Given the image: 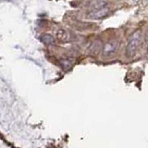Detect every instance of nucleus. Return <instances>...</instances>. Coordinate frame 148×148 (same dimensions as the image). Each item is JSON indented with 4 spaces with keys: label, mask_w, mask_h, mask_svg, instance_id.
I'll use <instances>...</instances> for the list:
<instances>
[{
    "label": "nucleus",
    "mask_w": 148,
    "mask_h": 148,
    "mask_svg": "<svg viewBox=\"0 0 148 148\" xmlns=\"http://www.w3.org/2000/svg\"><path fill=\"white\" fill-rule=\"evenodd\" d=\"M142 39V33L141 31H136L135 33H133L132 36L130 38L127 47H126V54L129 57H132L135 54L136 50L138 49L139 46L141 44Z\"/></svg>",
    "instance_id": "obj_1"
},
{
    "label": "nucleus",
    "mask_w": 148,
    "mask_h": 148,
    "mask_svg": "<svg viewBox=\"0 0 148 148\" xmlns=\"http://www.w3.org/2000/svg\"><path fill=\"white\" fill-rule=\"evenodd\" d=\"M119 47V42L118 40H110L104 46L103 49V55L106 57L112 56L113 54L117 52Z\"/></svg>",
    "instance_id": "obj_2"
},
{
    "label": "nucleus",
    "mask_w": 148,
    "mask_h": 148,
    "mask_svg": "<svg viewBox=\"0 0 148 148\" xmlns=\"http://www.w3.org/2000/svg\"><path fill=\"white\" fill-rule=\"evenodd\" d=\"M110 13V10L108 8H102L99 10H94V11H90L87 13V18L90 20H101V19H105L106 18Z\"/></svg>",
    "instance_id": "obj_3"
},
{
    "label": "nucleus",
    "mask_w": 148,
    "mask_h": 148,
    "mask_svg": "<svg viewBox=\"0 0 148 148\" xmlns=\"http://www.w3.org/2000/svg\"><path fill=\"white\" fill-rule=\"evenodd\" d=\"M106 5H108V2L105 1V0H92L89 4V7L91 8V11H94L105 8Z\"/></svg>",
    "instance_id": "obj_4"
},
{
    "label": "nucleus",
    "mask_w": 148,
    "mask_h": 148,
    "mask_svg": "<svg viewBox=\"0 0 148 148\" xmlns=\"http://www.w3.org/2000/svg\"><path fill=\"white\" fill-rule=\"evenodd\" d=\"M57 38L61 42H68L69 40V35L66 30L59 29L57 31Z\"/></svg>",
    "instance_id": "obj_5"
},
{
    "label": "nucleus",
    "mask_w": 148,
    "mask_h": 148,
    "mask_svg": "<svg viewBox=\"0 0 148 148\" xmlns=\"http://www.w3.org/2000/svg\"><path fill=\"white\" fill-rule=\"evenodd\" d=\"M41 40H42V42H43L44 44H45V45H54L55 44V38L50 35H42Z\"/></svg>",
    "instance_id": "obj_6"
},
{
    "label": "nucleus",
    "mask_w": 148,
    "mask_h": 148,
    "mask_svg": "<svg viewBox=\"0 0 148 148\" xmlns=\"http://www.w3.org/2000/svg\"><path fill=\"white\" fill-rule=\"evenodd\" d=\"M101 49V43L98 42V41H95V43H92L91 46H90V50L92 52H98Z\"/></svg>",
    "instance_id": "obj_7"
},
{
    "label": "nucleus",
    "mask_w": 148,
    "mask_h": 148,
    "mask_svg": "<svg viewBox=\"0 0 148 148\" xmlns=\"http://www.w3.org/2000/svg\"><path fill=\"white\" fill-rule=\"evenodd\" d=\"M147 52H148V42H147Z\"/></svg>",
    "instance_id": "obj_8"
}]
</instances>
